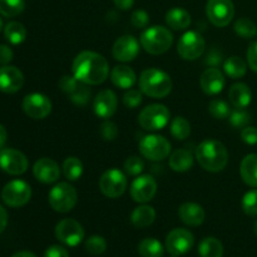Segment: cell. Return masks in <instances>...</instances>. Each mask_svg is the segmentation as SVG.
Segmentation results:
<instances>
[{
	"label": "cell",
	"instance_id": "1",
	"mask_svg": "<svg viewBox=\"0 0 257 257\" xmlns=\"http://www.w3.org/2000/svg\"><path fill=\"white\" fill-rule=\"evenodd\" d=\"M72 72L77 79L89 85L102 84L109 75V64L99 53L84 50L74 58Z\"/></svg>",
	"mask_w": 257,
	"mask_h": 257
},
{
	"label": "cell",
	"instance_id": "2",
	"mask_svg": "<svg viewBox=\"0 0 257 257\" xmlns=\"http://www.w3.org/2000/svg\"><path fill=\"white\" fill-rule=\"evenodd\" d=\"M196 160L203 170L220 172L227 166L228 152L217 140H205L196 148Z\"/></svg>",
	"mask_w": 257,
	"mask_h": 257
},
{
	"label": "cell",
	"instance_id": "3",
	"mask_svg": "<svg viewBox=\"0 0 257 257\" xmlns=\"http://www.w3.org/2000/svg\"><path fill=\"white\" fill-rule=\"evenodd\" d=\"M141 92L151 98H165L172 90V79L170 74L157 68H150L141 73Z\"/></svg>",
	"mask_w": 257,
	"mask_h": 257
},
{
	"label": "cell",
	"instance_id": "4",
	"mask_svg": "<svg viewBox=\"0 0 257 257\" xmlns=\"http://www.w3.org/2000/svg\"><path fill=\"white\" fill-rule=\"evenodd\" d=\"M141 45L147 53L153 55L163 54L171 48L173 43V35L167 28L155 25L141 34Z\"/></svg>",
	"mask_w": 257,
	"mask_h": 257
},
{
	"label": "cell",
	"instance_id": "5",
	"mask_svg": "<svg viewBox=\"0 0 257 257\" xmlns=\"http://www.w3.org/2000/svg\"><path fill=\"white\" fill-rule=\"evenodd\" d=\"M50 207L59 213H67L74 208L78 201L77 190L70 183L59 182L48 195Z\"/></svg>",
	"mask_w": 257,
	"mask_h": 257
},
{
	"label": "cell",
	"instance_id": "6",
	"mask_svg": "<svg viewBox=\"0 0 257 257\" xmlns=\"http://www.w3.org/2000/svg\"><path fill=\"white\" fill-rule=\"evenodd\" d=\"M171 113L163 104H150L141 110L138 123L146 131H160L168 124Z\"/></svg>",
	"mask_w": 257,
	"mask_h": 257
},
{
	"label": "cell",
	"instance_id": "7",
	"mask_svg": "<svg viewBox=\"0 0 257 257\" xmlns=\"http://www.w3.org/2000/svg\"><path fill=\"white\" fill-rule=\"evenodd\" d=\"M140 152L150 161H163L171 153V143L160 135L145 136L140 141Z\"/></svg>",
	"mask_w": 257,
	"mask_h": 257
},
{
	"label": "cell",
	"instance_id": "8",
	"mask_svg": "<svg viewBox=\"0 0 257 257\" xmlns=\"http://www.w3.org/2000/svg\"><path fill=\"white\" fill-rule=\"evenodd\" d=\"M32 197V187L22 180L10 181L2 190V200L9 207L18 208L27 205Z\"/></svg>",
	"mask_w": 257,
	"mask_h": 257
},
{
	"label": "cell",
	"instance_id": "9",
	"mask_svg": "<svg viewBox=\"0 0 257 257\" xmlns=\"http://www.w3.org/2000/svg\"><path fill=\"white\" fill-rule=\"evenodd\" d=\"M128 181L124 173L117 168L105 171L99 178V190L109 198H118L127 190Z\"/></svg>",
	"mask_w": 257,
	"mask_h": 257
},
{
	"label": "cell",
	"instance_id": "10",
	"mask_svg": "<svg viewBox=\"0 0 257 257\" xmlns=\"http://www.w3.org/2000/svg\"><path fill=\"white\" fill-rule=\"evenodd\" d=\"M206 14L215 27H227L235 15V7L231 0H207Z\"/></svg>",
	"mask_w": 257,
	"mask_h": 257
},
{
	"label": "cell",
	"instance_id": "11",
	"mask_svg": "<svg viewBox=\"0 0 257 257\" xmlns=\"http://www.w3.org/2000/svg\"><path fill=\"white\" fill-rule=\"evenodd\" d=\"M206 42L202 35L195 30L186 32L177 44V52L185 60H195L203 54Z\"/></svg>",
	"mask_w": 257,
	"mask_h": 257
},
{
	"label": "cell",
	"instance_id": "12",
	"mask_svg": "<svg viewBox=\"0 0 257 257\" xmlns=\"http://www.w3.org/2000/svg\"><path fill=\"white\" fill-rule=\"evenodd\" d=\"M55 237L69 247H75L84 238V228L73 218H63L55 226Z\"/></svg>",
	"mask_w": 257,
	"mask_h": 257
},
{
	"label": "cell",
	"instance_id": "13",
	"mask_svg": "<svg viewBox=\"0 0 257 257\" xmlns=\"http://www.w3.org/2000/svg\"><path fill=\"white\" fill-rule=\"evenodd\" d=\"M58 85L75 104L85 105L89 100L90 90L87 87L88 84L80 82L74 75H63Z\"/></svg>",
	"mask_w": 257,
	"mask_h": 257
},
{
	"label": "cell",
	"instance_id": "14",
	"mask_svg": "<svg viewBox=\"0 0 257 257\" xmlns=\"http://www.w3.org/2000/svg\"><path fill=\"white\" fill-rule=\"evenodd\" d=\"M23 110L33 119H44L52 112V102L42 93H32L25 95L22 103Z\"/></svg>",
	"mask_w": 257,
	"mask_h": 257
},
{
	"label": "cell",
	"instance_id": "15",
	"mask_svg": "<svg viewBox=\"0 0 257 257\" xmlns=\"http://www.w3.org/2000/svg\"><path fill=\"white\" fill-rule=\"evenodd\" d=\"M195 245L192 232L186 228H175L166 237V248L171 255L181 256L187 253Z\"/></svg>",
	"mask_w": 257,
	"mask_h": 257
},
{
	"label": "cell",
	"instance_id": "16",
	"mask_svg": "<svg viewBox=\"0 0 257 257\" xmlns=\"http://www.w3.org/2000/svg\"><path fill=\"white\" fill-rule=\"evenodd\" d=\"M28 158L24 153L14 148H3L0 151V168L13 176H19L27 172Z\"/></svg>",
	"mask_w": 257,
	"mask_h": 257
},
{
	"label": "cell",
	"instance_id": "17",
	"mask_svg": "<svg viewBox=\"0 0 257 257\" xmlns=\"http://www.w3.org/2000/svg\"><path fill=\"white\" fill-rule=\"evenodd\" d=\"M157 193V182L150 175H143L136 178L131 185V196L138 203H147Z\"/></svg>",
	"mask_w": 257,
	"mask_h": 257
},
{
	"label": "cell",
	"instance_id": "18",
	"mask_svg": "<svg viewBox=\"0 0 257 257\" xmlns=\"http://www.w3.org/2000/svg\"><path fill=\"white\" fill-rule=\"evenodd\" d=\"M112 54L115 60L123 63L132 62L140 54V43L133 35H123L113 44Z\"/></svg>",
	"mask_w": 257,
	"mask_h": 257
},
{
	"label": "cell",
	"instance_id": "19",
	"mask_svg": "<svg viewBox=\"0 0 257 257\" xmlns=\"http://www.w3.org/2000/svg\"><path fill=\"white\" fill-rule=\"evenodd\" d=\"M24 84V75L17 67L3 65L0 67V92L17 93Z\"/></svg>",
	"mask_w": 257,
	"mask_h": 257
},
{
	"label": "cell",
	"instance_id": "20",
	"mask_svg": "<svg viewBox=\"0 0 257 257\" xmlns=\"http://www.w3.org/2000/svg\"><path fill=\"white\" fill-rule=\"evenodd\" d=\"M118 99L117 95L113 90L104 89L97 94L93 102V109L97 117L103 118V119H108L112 117L117 110Z\"/></svg>",
	"mask_w": 257,
	"mask_h": 257
},
{
	"label": "cell",
	"instance_id": "21",
	"mask_svg": "<svg viewBox=\"0 0 257 257\" xmlns=\"http://www.w3.org/2000/svg\"><path fill=\"white\" fill-rule=\"evenodd\" d=\"M33 175L42 183H54L60 176L59 166L50 158H40L34 163Z\"/></svg>",
	"mask_w": 257,
	"mask_h": 257
},
{
	"label": "cell",
	"instance_id": "22",
	"mask_svg": "<svg viewBox=\"0 0 257 257\" xmlns=\"http://www.w3.org/2000/svg\"><path fill=\"white\" fill-rule=\"evenodd\" d=\"M200 84L203 92L208 95H215L222 92L225 88L226 79L225 75L222 74L217 68H208L202 73L200 78Z\"/></svg>",
	"mask_w": 257,
	"mask_h": 257
},
{
	"label": "cell",
	"instance_id": "23",
	"mask_svg": "<svg viewBox=\"0 0 257 257\" xmlns=\"http://www.w3.org/2000/svg\"><path fill=\"white\" fill-rule=\"evenodd\" d=\"M178 216L185 225L192 226V227L202 225L206 218V213L202 206L195 202L183 203L178 210Z\"/></svg>",
	"mask_w": 257,
	"mask_h": 257
},
{
	"label": "cell",
	"instance_id": "24",
	"mask_svg": "<svg viewBox=\"0 0 257 257\" xmlns=\"http://www.w3.org/2000/svg\"><path fill=\"white\" fill-rule=\"evenodd\" d=\"M110 80L120 89H131L137 82V75L132 68L127 65H117L110 70Z\"/></svg>",
	"mask_w": 257,
	"mask_h": 257
},
{
	"label": "cell",
	"instance_id": "25",
	"mask_svg": "<svg viewBox=\"0 0 257 257\" xmlns=\"http://www.w3.org/2000/svg\"><path fill=\"white\" fill-rule=\"evenodd\" d=\"M228 98H230L231 104L237 109H245L248 107L252 99V93L245 83H235L231 85L228 90Z\"/></svg>",
	"mask_w": 257,
	"mask_h": 257
},
{
	"label": "cell",
	"instance_id": "26",
	"mask_svg": "<svg viewBox=\"0 0 257 257\" xmlns=\"http://www.w3.org/2000/svg\"><path fill=\"white\" fill-rule=\"evenodd\" d=\"M156 220V211L152 206L142 205L136 207L131 213V222L137 228H146Z\"/></svg>",
	"mask_w": 257,
	"mask_h": 257
},
{
	"label": "cell",
	"instance_id": "27",
	"mask_svg": "<svg viewBox=\"0 0 257 257\" xmlns=\"http://www.w3.org/2000/svg\"><path fill=\"white\" fill-rule=\"evenodd\" d=\"M240 175L243 182L250 187L257 188V155L251 153L242 160L240 166Z\"/></svg>",
	"mask_w": 257,
	"mask_h": 257
},
{
	"label": "cell",
	"instance_id": "28",
	"mask_svg": "<svg viewBox=\"0 0 257 257\" xmlns=\"http://www.w3.org/2000/svg\"><path fill=\"white\" fill-rule=\"evenodd\" d=\"M193 166V156L191 151L180 148L170 156V167L175 172H186Z\"/></svg>",
	"mask_w": 257,
	"mask_h": 257
},
{
	"label": "cell",
	"instance_id": "29",
	"mask_svg": "<svg viewBox=\"0 0 257 257\" xmlns=\"http://www.w3.org/2000/svg\"><path fill=\"white\" fill-rule=\"evenodd\" d=\"M166 23L173 30H183L190 27L191 15L182 8H173L166 14Z\"/></svg>",
	"mask_w": 257,
	"mask_h": 257
},
{
	"label": "cell",
	"instance_id": "30",
	"mask_svg": "<svg viewBox=\"0 0 257 257\" xmlns=\"http://www.w3.org/2000/svg\"><path fill=\"white\" fill-rule=\"evenodd\" d=\"M223 69L225 73L232 79H238V78H242L243 75L247 72V64H246L245 60L242 58L237 57V55H233V57L227 58L223 63Z\"/></svg>",
	"mask_w": 257,
	"mask_h": 257
},
{
	"label": "cell",
	"instance_id": "31",
	"mask_svg": "<svg viewBox=\"0 0 257 257\" xmlns=\"http://www.w3.org/2000/svg\"><path fill=\"white\" fill-rule=\"evenodd\" d=\"M138 253L141 257H162L165 253V247L156 238H143L138 243Z\"/></svg>",
	"mask_w": 257,
	"mask_h": 257
},
{
	"label": "cell",
	"instance_id": "32",
	"mask_svg": "<svg viewBox=\"0 0 257 257\" xmlns=\"http://www.w3.org/2000/svg\"><path fill=\"white\" fill-rule=\"evenodd\" d=\"M198 253L201 257H222L223 246L216 237H206L200 242Z\"/></svg>",
	"mask_w": 257,
	"mask_h": 257
},
{
	"label": "cell",
	"instance_id": "33",
	"mask_svg": "<svg viewBox=\"0 0 257 257\" xmlns=\"http://www.w3.org/2000/svg\"><path fill=\"white\" fill-rule=\"evenodd\" d=\"M4 35L7 40L12 44H22L27 38V29L24 25L19 22H10L5 25Z\"/></svg>",
	"mask_w": 257,
	"mask_h": 257
},
{
	"label": "cell",
	"instance_id": "34",
	"mask_svg": "<svg viewBox=\"0 0 257 257\" xmlns=\"http://www.w3.org/2000/svg\"><path fill=\"white\" fill-rule=\"evenodd\" d=\"M63 173L69 181H77L83 175V163L77 157H68L63 162Z\"/></svg>",
	"mask_w": 257,
	"mask_h": 257
},
{
	"label": "cell",
	"instance_id": "35",
	"mask_svg": "<svg viewBox=\"0 0 257 257\" xmlns=\"http://www.w3.org/2000/svg\"><path fill=\"white\" fill-rule=\"evenodd\" d=\"M171 135L178 141H183L191 135V124L186 118L176 117L171 122Z\"/></svg>",
	"mask_w": 257,
	"mask_h": 257
},
{
	"label": "cell",
	"instance_id": "36",
	"mask_svg": "<svg viewBox=\"0 0 257 257\" xmlns=\"http://www.w3.org/2000/svg\"><path fill=\"white\" fill-rule=\"evenodd\" d=\"M24 9V0H0V14L5 18L17 17L22 14Z\"/></svg>",
	"mask_w": 257,
	"mask_h": 257
},
{
	"label": "cell",
	"instance_id": "37",
	"mask_svg": "<svg viewBox=\"0 0 257 257\" xmlns=\"http://www.w3.org/2000/svg\"><path fill=\"white\" fill-rule=\"evenodd\" d=\"M233 29H235L236 34L240 35L241 38H245V39H251L257 35L256 24L247 18H240V19L236 20Z\"/></svg>",
	"mask_w": 257,
	"mask_h": 257
},
{
	"label": "cell",
	"instance_id": "38",
	"mask_svg": "<svg viewBox=\"0 0 257 257\" xmlns=\"http://www.w3.org/2000/svg\"><path fill=\"white\" fill-rule=\"evenodd\" d=\"M208 112L216 119H225L231 114L230 105L222 99H212L208 104Z\"/></svg>",
	"mask_w": 257,
	"mask_h": 257
},
{
	"label": "cell",
	"instance_id": "39",
	"mask_svg": "<svg viewBox=\"0 0 257 257\" xmlns=\"http://www.w3.org/2000/svg\"><path fill=\"white\" fill-rule=\"evenodd\" d=\"M85 250L88 253L93 256L103 255L107 250V241L102 237V236H90L87 241H85Z\"/></svg>",
	"mask_w": 257,
	"mask_h": 257
},
{
	"label": "cell",
	"instance_id": "40",
	"mask_svg": "<svg viewBox=\"0 0 257 257\" xmlns=\"http://www.w3.org/2000/svg\"><path fill=\"white\" fill-rule=\"evenodd\" d=\"M242 210L247 216H257V190H251L245 193L242 198Z\"/></svg>",
	"mask_w": 257,
	"mask_h": 257
},
{
	"label": "cell",
	"instance_id": "41",
	"mask_svg": "<svg viewBox=\"0 0 257 257\" xmlns=\"http://www.w3.org/2000/svg\"><path fill=\"white\" fill-rule=\"evenodd\" d=\"M251 117L246 110L236 109L231 112L230 114V123L235 128H245L250 123Z\"/></svg>",
	"mask_w": 257,
	"mask_h": 257
},
{
	"label": "cell",
	"instance_id": "42",
	"mask_svg": "<svg viewBox=\"0 0 257 257\" xmlns=\"http://www.w3.org/2000/svg\"><path fill=\"white\" fill-rule=\"evenodd\" d=\"M145 170V162L137 156L128 157L124 162V171L130 176H138Z\"/></svg>",
	"mask_w": 257,
	"mask_h": 257
},
{
	"label": "cell",
	"instance_id": "43",
	"mask_svg": "<svg viewBox=\"0 0 257 257\" xmlns=\"http://www.w3.org/2000/svg\"><path fill=\"white\" fill-rule=\"evenodd\" d=\"M99 135L104 141H114L118 137V127L115 123L105 120L100 124Z\"/></svg>",
	"mask_w": 257,
	"mask_h": 257
},
{
	"label": "cell",
	"instance_id": "44",
	"mask_svg": "<svg viewBox=\"0 0 257 257\" xmlns=\"http://www.w3.org/2000/svg\"><path fill=\"white\" fill-rule=\"evenodd\" d=\"M123 103L125 107L131 109L137 108L142 103V93L138 89H128V92L123 97Z\"/></svg>",
	"mask_w": 257,
	"mask_h": 257
},
{
	"label": "cell",
	"instance_id": "45",
	"mask_svg": "<svg viewBox=\"0 0 257 257\" xmlns=\"http://www.w3.org/2000/svg\"><path fill=\"white\" fill-rule=\"evenodd\" d=\"M148 22H150V17H148L146 10H135L132 13V15H131V23H132L133 27L138 28V29H142V28L147 27Z\"/></svg>",
	"mask_w": 257,
	"mask_h": 257
},
{
	"label": "cell",
	"instance_id": "46",
	"mask_svg": "<svg viewBox=\"0 0 257 257\" xmlns=\"http://www.w3.org/2000/svg\"><path fill=\"white\" fill-rule=\"evenodd\" d=\"M241 138L247 145H257V128L256 127H245L241 131Z\"/></svg>",
	"mask_w": 257,
	"mask_h": 257
},
{
	"label": "cell",
	"instance_id": "47",
	"mask_svg": "<svg viewBox=\"0 0 257 257\" xmlns=\"http://www.w3.org/2000/svg\"><path fill=\"white\" fill-rule=\"evenodd\" d=\"M246 57H247V64L250 65V68L253 72L257 73V40L248 45Z\"/></svg>",
	"mask_w": 257,
	"mask_h": 257
},
{
	"label": "cell",
	"instance_id": "48",
	"mask_svg": "<svg viewBox=\"0 0 257 257\" xmlns=\"http://www.w3.org/2000/svg\"><path fill=\"white\" fill-rule=\"evenodd\" d=\"M44 257H69V253H68V251L63 246L53 245L47 248Z\"/></svg>",
	"mask_w": 257,
	"mask_h": 257
},
{
	"label": "cell",
	"instance_id": "49",
	"mask_svg": "<svg viewBox=\"0 0 257 257\" xmlns=\"http://www.w3.org/2000/svg\"><path fill=\"white\" fill-rule=\"evenodd\" d=\"M14 57V53H13L12 48L8 47V45L0 44V64L7 65L8 63H10Z\"/></svg>",
	"mask_w": 257,
	"mask_h": 257
},
{
	"label": "cell",
	"instance_id": "50",
	"mask_svg": "<svg viewBox=\"0 0 257 257\" xmlns=\"http://www.w3.org/2000/svg\"><path fill=\"white\" fill-rule=\"evenodd\" d=\"M113 3L119 10H128L133 7L135 0H113Z\"/></svg>",
	"mask_w": 257,
	"mask_h": 257
},
{
	"label": "cell",
	"instance_id": "51",
	"mask_svg": "<svg viewBox=\"0 0 257 257\" xmlns=\"http://www.w3.org/2000/svg\"><path fill=\"white\" fill-rule=\"evenodd\" d=\"M8 225V213L3 206H0V233L7 228Z\"/></svg>",
	"mask_w": 257,
	"mask_h": 257
},
{
	"label": "cell",
	"instance_id": "52",
	"mask_svg": "<svg viewBox=\"0 0 257 257\" xmlns=\"http://www.w3.org/2000/svg\"><path fill=\"white\" fill-rule=\"evenodd\" d=\"M206 62L210 63V64H212V65H217L218 63H221V55L218 54L216 50H212L211 53H208Z\"/></svg>",
	"mask_w": 257,
	"mask_h": 257
},
{
	"label": "cell",
	"instance_id": "53",
	"mask_svg": "<svg viewBox=\"0 0 257 257\" xmlns=\"http://www.w3.org/2000/svg\"><path fill=\"white\" fill-rule=\"evenodd\" d=\"M7 138H8V133L7 130L4 128V125L0 124V150L4 147V145L7 143Z\"/></svg>",
	"mask_w": 257,
	"mask_h": 257
},
{
	"label": "cell",
	"instance_id": "54",
	"mask_svg": "<svg viewBox=\"0 0 257 257\" xmlns=\"http://www.w3.org/2000/svg\"><path fill=\"white\" fill-rule=\"evenodd\" d=\"M12 257H37V255L30 251H19V252H15Z\"/></svg>",
	"mask_w": 257,
	"mask_h": 257
},
{
	"label": "cell",
	"instance_id": "55",
	"mask_svg": "<svg viewBox=\"0 0 257 257\" xmlns=\"http://www.w3.org/2000/svg\"><path fill=\"white\" fill-rule=\"evenodd\" d=\"M253 231H255V235L257 236V220H256L255 225H253Z\"/></svg>",
	"mask_w": 257,
	"mask_h": 257
},
{
	"label": "cell",
	"instance_id": "56",
	"mask_svg": "<svg viewBox=\"0 0 257 257\" xmlns=\"http://www.w3.org/2000/svg\"><path fill=\"white\" fill-rule=\"evenodd\" d=\"M2 29H3V20L2 18H0V32H2Z\"/></svg>",
	"mask_w": 257,
	"mask_h": 257
},
{
	"label": "cell",
	"instance_id": "57",
	"mask_svg": "<svg viewBox=\"0 0 257 257\" xmlns=\"http://www.w3.org/2000/svg\"><path fill=\"white\" fill-rule=\"evenodd\" d=\"M172 257H178V256H175V255H172Z\"/></svg>",
	"mask_w": 257,
	"mask_h": 257
}]
</instances>
